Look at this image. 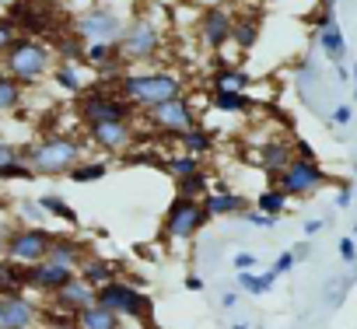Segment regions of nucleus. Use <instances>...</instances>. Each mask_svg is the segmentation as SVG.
I'll list each match as a JSON object with an SVG mask.
<instances>
[{
	"label": "nucleus",
	"mask_w": 357,
	"mask_h": 329,
	"mask_svg": "<svg viewBox=\"0 0 357 329\" xmlns=\"http://www.w3.org/2000/svg\"><path fill=\"white\" fill-rule=\"evenodd\" d=\"M56 56H60V63H77V67H84V43L70 32V36H63V39L56 43Z\"/></svg>",
	"instance_id": "nucleus-36"
},
{
	"label": "nucleus",
	"mask_w": 357,
	"mask_h": 329,
	"mask_svg": "<svg viewBox=\"0 0 357 329\" xmlns=\"http://www.w3.org/2000/svg\"><path fill=\"white\" fill-rule=\"evenodd\" d=\"M183 287H186V291H193V294H200V291H204V277H197V273H190V277L183 280Z\"/></svg>",
	"instance_id": "nucleus-50"
},
{
	"label": "nucleus",
	"mask_w": 357,
	"mask_h": 329,
	"mask_svg": "<svg viewBox=\"0 0 357 329\" xmlns=\"http://www.w3.org/2000/svg\"><path fill=\"white\" fill-rule=\"evenodd\" d=\"M291 158H294V140H287V137H266L259 144V151H256V164L270 179H277L287 169Z\"/></svg>",
	"instance_id": "nucleus-17"
},
{
	"label": "nucleus",
	"mask_w": 357,
	"mask_h": 329,
	"mask_svg": "<svg viewBox=\"0 0 357 329\" xmlns=\"http://www.w3.org/2000/svg\"><path fill=\"white\" fill-rule=\"evenodd\" d=\"M22 158L29 161L36 179H60L70 176L74 164L88 158V140L74 133H43L39 140L22 147Z\"/></svg>",
	"instance_id": "nucleus-1"
},
{
	"label": "nucleus",
	"mask_w": 357,
	"mask_h": 329,
	"mask_svg": "<svg viewBox=\"0 0 357 329\" xmlns=\"http://www.w3.org/2000/svg\"><path fill=\"white\" fill-rule=\"evenodd\" d=\"M74 112H77V119H81L84 126H91V123H109V119L133 123V119L140 116V109H137L133 102H126L116 88H105L102 81H95L91 88H84V91L77 95Z\"/></svg>",
	"instance_id": "nucleus-4"
},
{
	"label": "nucleus",
	"mask_w": 357,
	"mask_h": 329,
	"mask_svg": "<svg viewBox=\"0 0 357 329\" xmlns=\"http://www.w3.org/2000/svg\"><path fill=\"white\" fill-rule=\"evenodd\" d=\"M350 119H354V105L340 102V105L333 109V126H350Z\"/></svg>",
	"instance_id": "nucleus-44"
},
{
	"label": "nucleus",
	"mask_w": 357,
	"mask_h": 329,
	"mask_svg": "<svg viewBox=\"0 0 357 329\" xmlns=\"http://www.w3.org/2000/svg\"><path fill=\"white\" fill-rule=\"evenodd\" d=\"M119 263H112V259H105V256H88L81 266H77V277L84 280V284H91V287H102V284H109V280H116L119 277Z\"/></svg>",
	"instance_id": "nucleus-21"
},
{
	"label": "nucleus",
	"mask_w": 357,
	"mask_h": 329,
	"mask_svg": "<svg viewBox=\"0 0 357 329\" xmlns=\"http://www.w3.org/2000/svg\"><path fill=\"white\" fill-rule=\"evenodd\" d=\"M175 193H178V197L204 200V197L211 193V172L200 169V172H193V176H186V179H178V183H175Z\"/></svg>",
	"instance_id": "nucleus-33"
},
{
	"label": "nucleus",
	"mask_w": 357,
	"mask_h": 329,
	"mask_svg": "<svg viewBox=\"0 0 357 329\" xmlns=\"http://www.w3.org/2000/svg\"><path fill=\"white\" fill-rule=\"evenodd\" d=\"M32 179H36V172L29 169V161H25V158L11 161L8 169H0V183H32Z\"/></svg>",
	"instance_id": "nucleus-38"
},
{
	"label": "nucleus",
	"mask_w": 357,
	"mask_h": 329,
	"mask_svg": "<svg viewBox=\"0 0 357 329\" xmlns=\"http://www.w3.org/2000/svg\"><path fill=\"white\" fill-rule=\"evenodd\" d=\"M11 231H15V221H8V217H0V256H4V245H8Z\"/></svg>",
	"instance_id": "nucleus-48"
},
{
	"label": "nucleus",
	"mask_w": 357,
	"mask_h": 329,
	"mask_svg": "<svg viewBox=\"0 0 357 329\" xmlns=\"http://www.w3.org/2000/svg\"><path fill=\"white\" fill-rule=\"evenodd\" d=\"M231 25H235V15L218 4V8H204L197 15V36H200V46L207 53H221L225 46H231Z\"/></svg>",
	"instance_id": "nucleus-14"
},
{
	"label": "nucleus",
	"mask_w": 357,
	"mask_h": 329,
	"mask_svg": "<svg viewBox=\"0 0 357 329\" xmlns=\"http://www.w3.org/2000/svg\"><path fill=\"white\" fill-rule=\"evenodd\" d=\"M88 305H95V287L84 284L81 277H74L67 287H60L56 294H50V308L67 312V315H77V312L88 308Z\"/></svg>",
	"instance_id": "nucleus-20"
},
{
	"label": "nucleus",
	"mask_w": 357,
	"mask_h": 329,
	"mask_svg": "<svg viewBox=\"0 0 357 329\" xmlns=\"http://www.w3.org/2000/svg\"><path fill=\"white\" fill-rule=\"evenodd\" d=\"M350 204H354V186H350V183H340V190H336V207L347 211Z\"/></svg>",
	"instance_id": "nucleus-46"
},
{
	"label": "nucleus",
	"mask_w": 357,
	"mask_h": 329,
	"mask_svg": "<svg viewBox=\"0 0 357 329\" xmlns=\"http://www.w3.org/2000/svg\"><path fill=\"white\" fill-rule=\"evenodd\" d=\"M50 329H77V326H74V322H70V326H50Z\"/></svg>",
	"instance_id": "nucleus-56"
},
{
	"label": "nucleus",
	"mask_w": 357,
	"mask_h": 329,
	"mask_svg": "<svg viewBox=\"0 0 357 329\" xmlns=\"http://www.w3.org/2000/svg\"><path fill=\"white\" fill-rule=\"evenodd\" d=\"M36 200H39V207L46 211V217H50V221H63L67 228H77V224H81L77 211H74V207H70V204H67L60 193H39Z\"/></svg>",
	"instance_id": "nucleus-27"
},
{
	"label": "nucleus",
	"mask_w": 357,
	"mask_h": 329,
	"mask_svg": "<svg viewBox=\"0 0 357 329\" xmlns=\"http://www.w3.org/2000/svg\"><path fill=\"white\" fill-rule=\"evenodd\" d=\"M231 266H235V273L238 270H256V252H235L231 256Z\"/></svg>",
	"instance_id": "nucleus-45"
},
{
	"label": "nucleus",
	"mask_w": 357,
	"mask_h": 329,
	"mask_svg": "<svg viewBox=\"0 0 357 329\" xmlns=\"http://www.w3.org/2000/svg\"><path fill=\"white\" fill-rule=\"evenodd\" d=\"M350 84H354V95H357V60L350 63Z\"/></svg>",
	"instance_id": "nucleus-54"
},
{
	"label": "nucleus",
	"mask_w": 357,
	"mask_h": 329,
	"mask_svg": "<svg viewBox=\"0 0 357 329\" xmlns=\"http://www.w3.org/2000/svg\"><path fill=\"white\" fill-rule=\"evenodd\" d=\"M22 158V144H15V140H8V137H0V169H8L11 161H18Z\"/></svg>",
	"instance_id": "nucleus-39"
},
{
	"label": "nucleus",
	"mask_w": 357,
	"mask_h": 329,
	"mask_svg": "<svg viewBox=\"0 0 357 329\" xmlns=\"http://www.w3.org/2000/svg\"><path fill=\"white\" fill-rule=\"evenodd\" d=\"M161 49H165V32H161L158 22H151L144 15L126 22L123 39H119V53L130 67H151Z\"/></svg>",
	"instance_id": "nucleus-6"
},
{
	"label": "nucleus",
	"mask_w": 357,
	"mask_h": 329,
	"mask_svg": "<svg viewBox=\"0 0 357 329\" xmlns=\"http://www.w3.org/2000/svg\"><path fill=\"white\" fill-rule=\"evenodd\" d=\"M123 29H126V18L116 8H105V4H95V8L81 11L70 22V32L84 46H91V43H119L123 39Z\"/></svg>",
	"instance_id": "nucleus-9"
},
{
	"label": "nucleus",
	"mask_w": 357,
	"mask_h": 329,
	"mask_svg": "<svg viewBox=\"0 0 357 329\" xmlns=\"http://www.w3.org/2000/svg\"><path fill=\"white\" fill-rule=\"evenodd\" d=\"M161 169L178 183V179H186V176L200 172V169H204V161H200V158H193V154H186V151H175V154H168V158L161 161Z\"/></svg>",
	"instance_id": "nucleus-31"
},
{
	"label": "nucleus",
	"mask_w": 357,
	"mask_h": 329,
	"mask_svg": "<svg viewBox=\"0 0 357 329\" xmlns=\"http://www.w3.org/2000/svg\"><path fill=\"white\" fill-rule=\"evenodd\" d=\"M84 140L88 147L102 151L105 158H116V154H126L137 140L133 133V123H123V119H109V123H91L84 126Z\"/></svg>",
	"instance_id": "nucleus-12"
},
{
	"label": "nucleus",
	"mask_w": 357,
	"mask_h": 329,
	"mask_svg": "<svg viewBox=\"0 0 357 329\" xmlns=\"http://www.w3.org/2000/svg\"><path fill=\"white\" fill-rule=\"evenodd\" d=\"M259 36H263V18L259 15H235V25H231V46L235 49H242V53L256 49Z\"/></svg>",
	"instance_id": "nucleus-22"
},
{
	"label": "nucleus",
	"mask_w": 357,
	"mask_h": 329,
	"mask_svg": "<svg viewBox=\"0 0 357 329\" xmlns=\"http://www.w3.org/2000/svg\"><path fill=\"white\" fill-rule=\"evenodd\" d=\"M50 74H53L56 88H60V91H67V95H74V98L88 88V81L81 77V67H77V63H53V70H50Z\"/></svg>",
	"instance_id": "nucleus-30"
},
{
	"label": "nucleus",
	"mask_w": 357,
	"mask_h": 329,
	"mask_svg": "<svg viewBox=\"0 0 357 329\" xmlns=\"http://www.w3.org/2000/svg\"><path fill=\"white\" fill-rule=\"evenodd\" d=\"M287 193H280L277 186H270V190H259L256 193V211H263V214H270V217H284V211H287Z\"/></svg>",
	"instance_id": "nucleus-34"
},
{
	"label": "nucleus",
	"mask_w": 357,
	"mask_h": 329,
	"mask_svg": "<svg viewBox=\"0 0 357 329\" xmlns=\"http://www.w3.org/2000/svg\"><path fill=\"white\" fill-rule=\"evenodd\" d=\"M25 284H22V266H15L11 259L0 256V298H11V294H22Z\"/></svg>",
	"instance_id": "nucleus-35"
},
{
	"label": "nucleus",
	"mask_w": 357,
	"mask_h": 329,
	"mask_svg": "<svg viewBox=\"0 0 357 329\" xmlns=\"http://www.w3.org/2000/svg\"><path fill=\"white\" fill-rule=\"evenodd\" d=\"M354 235H357V221H354Z\"/></svg>",
	"instance_id": "nucleus-57"
},
{
	"label": "nucleus",
	"mask_w": 357,
	"mask_h": 329,
	"mask_svg": "<svg viewBox=\"0 0 357 329\" xmlns=\"http://www.w3.org/2000/svg\"><path fill=\"white\" fill-rule=\"evenodd\" d=\"M88 256H91V245H88L84 238H77V235H70V231H53V242H50L46 259H53V263H60V266L77 270Z\"/></svg>",
	"instance_id": "nucleus-19"
},
{
	"label": "nucleus",
	"mask_w": 357,
	"mask_h": 329,
	"mask_svg": "<svg viewBox=\"0 0 357 329\" xmlns=\"http://www.w3.org/2000/svg\"><path fill=\"white\" fill-rule=\"evenodd\" d=\"M147 123H151L158 133H168V137L175 140L178 133H186L190 126H197L200 116H197V109H193V102H190L186 95H178V98H172V102H161V105L147 109Z\"/></svg>",
	"instance_id": "nucleus-11"
},
{
	"label": "nucleus",
	"mask_w": 357,
	"mask_h": 329,
	"mask_svg": "<svg viewBox=\"0 0 357 329\" xmlns=\"http://www.w3.org/2000/svg\"><path fill=\"white\" fill-rule=\"evenodd\" d=\"M39 308L32 301V294H11V298H0V319H4V329H36L39 326Z\"/></svg>",
	"instance_id": "nucleus-15"
},
{
	"label": "nucleus",
	"mask_w": 357,
	"mask_h": 329,
	"mask_svg": "<svg viewBox=\"0 0 357 329\" xmlns=\"http://www.w3.org/2000/svg\"><path fill=\"white\" fill-rule=\"evenodd\" d=\"M336 249H340V259H343V263H357V238H354V235H343V238L336 242Z\"/></svg>",
	"instance_id": "nucleus-41"
},
{
	"label": "nucleus",
	"mask_w": 357,
	"mask_h": 329,
	"mask_svg": "<svg viewBox=\"0 0 357 329\" xmlns=\"http://www.w3.org/2000/svg\"><path fill=\"white\" fill-rule=\"evenodd\" d=\"M15 36H18V29H15V22L4 15V18H0V53H4V49L15 43Z\"/></svg>",
	"instance_id": "nucleus-42"
},
{
	"label": "nucleus",
	"mask_w": 357,
	"mask_h": 329,
	"mask_svg": "<svg viewBox=\"0 0 357 329\" xmlns=\"http://www.w3.org/2000/svg\"><path fill=\"white\" fill-rule=\"evenodd\" d=\"M329 183V172L319 164V158H291V164L273 179V186L280 193H287V200H308L315 197L322 186Z\"/></svg>",
	"instance_id": "nucleus-8"
},
{
	"label": "nucleus",
	"mask_w": 357,
	"mask_h": 329,
	"mask_svg": "<svg viewBox=\"0 0 357 329\" xmlns=\"http://www.w3.org/2000/svg\"><path fill=\"white\" fill-rule=\"evenodd\" d=\"M95 301L105 305L109 312H116L119 319H133L137 326H151L154 322V298L140 287H133L130 280L116 277L102 287H95Z\"/></svg>",
	"instance_id": "nucleus-5"
},
{
	"label": "nucleus",
	"mask_w": 357,
	"mask_h": 329,
	"mask_svg": "<svg viewBox=\"0 0 357 329\" xmlns=\"http://www.w3.org/2000/svg\"><path fill=\"white\" fill-rule=\"evenodd\" d=\"M322 228H326V221H322V217H308V221H305V228H301V231H305V235H308V238H312V235H319V231H322Z\"/></svg>",
	"instance_id": "nucleus-49"
},
{
	"label": "nucleus",
	"mask_w": 357,
	"mask_h": 329,
	"mask_svg": "<svg viewBox=\"0 0 357 329\" xmlns=\"http://www.w3.org/2000/svg\"><path fill=\"white\" fill-rule=\"evenodd\" d=\"M235 305H238V291H225V294H221V308H225V312H231Z\"/></svg>",
	"instance_id": "nucleus-52"
},
{
	"label": "nucleus",
	"mask_w": 357,
	"mask_h": 329,
	"mask_svg": "<svg viewBox=\"0 0 357 329\" xmlns=\"http://www.w3.org/2000/svg\"><path fill=\"white\" fill-rule=\"evenodd\" d=\"M259 277H263V284H266V287H270V291H273V284H277V280H280V277H277V273H273V266H270V270H263V273H259Z\"/></svg>",
	"instance_id": "nucleus-53"
},
{
	"label": "nucleus",
	"mask_w": 357,
	"mask_h": 329,
	"mask_svg": "<svg viewBox=\"0 0 357 329\" xmlns=\"http://www.w3.org/2000/svg\"><path fill=\"white\" fill-rule=\"evenodd\" d=\"M50 242H53V231L46 224H15V231L4 245V259H11L15 266L43 263L50 252Z\"/></svg>",
	"instance_id": "nucleus-10"
},
{
	"label": "nucleus",
	"mask_w": 357,
	"mask_h": 329,
	"mask_svg": "<svg viewBox=\"0 0 357 329\" xmlns=\"http://www.w3.org/2000/svg\"><path fill=\"white\" fill-rule=\"evenodd\" d=\"M294 266H298V263H294V256H291V249H284V252H280V256L273 259V273H277V277H287V273H291Z\"/></svg>",
	"instance_id": "nucleus-43"
},
{
	"label": "nucleus",
	"mask_w": 357,
	"mask_h": 329,
	"mask_svg": "<svg viewBox=\"0 0 357 329\" xmlns=\"http://www.w3.org/2000/svg\"><path fill=\"white\" fill-rule=\"evenodd\" d=\"M11 214H15V224H46V221H50L36 197H22V200H15V204H11Z\"/></svg>",
	"instance_id": "nucleus-32"
},
{
	"label": "nucleus",
	"mask_w": 357,
	"mask_h": 329,
	"mask_svg": "<svg viewBox=\"0 0 357 329\" xmlns=\"http://www.w3.org/2000/svg\"><path fill=\"white\" fill-rule=\"evenodd\" d=\"M211 224V214L204 207V200H193V197H172V204L165 207V217H161V231L168 242H193L204 228Z\"/></svg>",
	"instance_id": "nucleus-7"
},
{
	"label": "nucleus",
	"mask_w": 357,
	"mask_h": 329,
	"mask_svg": "<svg viewBox=\"0 0 357 329\" xmlns=\"http://www.w3.org/2000/svg\"><path fill=\"white\" fill-rule=\"evenodd\" d=\"M211 109H218V112H225V116H238V112L256 109V102H252L245 91H214V88H211Z\"/></svg>",
	"instance_id": "nucleus-28"
},
{
	"label": "nucleus",
	"mask_w": 357,
	"mask_h": 329,
	"mask_svg": "<svg viewBox=\"0 0 357 329\" xmlns=\"http://www.w3.org/2000/svg\"><path fill=\"white\" fill-rule=\"evenodd\" d=\"M319 49H322V56L336 67V63H347V39H343V29H340V22H336V15H333V4L326 8V15L319 18Z\"/></svg>",
	"instance_id": "nucleus-18"
},
{
	"label": "nucleus",
	"mask_w": 357,
	"mask_h": 329,
	"mask_svg": "<svg viewBox=\"0 0 357 329\" xmlns=\"http://www.w3.org/2000/svg\"><path fill=\"white\" fill-rule=\"evenodd\" d=\"M242 217H245V224H252V228H277V221H280V217H270V214H263V211H256V207H249Z\"/></svg>",
	"instance_id": "nucleus-40"
},
{
	"label": "nucleus",
	"mask_w": 357,
	"mask_h": 329,
	"mask_svg": "<svg viewBox=\"0 0 357 329\" xmlns=\"http://www.w3.org/2000/svg\"><path fill=\"white\" fill-rule=\"evenodd\" d=\"M53 60H56V53H53L50 43L32 39V36H15V43L0 53V70L11 74L29 91L53 70Z\"/></svg>",
	"instance_id": "nucleus-3"
},
{
	"label": "nucleus",
	"mask_w": 357,
	"mask_h": 329,
	"mask_svg": "<svg viewBox=\"0 0 357 329\" xmlns=\"http://www.w3.org/2000/svg\"><path fill=\"white\" fill-rule=\"evenodd\" d=\"M77 277V270L70 266H60L53 259H43V263H32V266H22V284H25V294H56L60 287H67L70 280Z\"/></svg>",
	"instance_id": "nucleus-13"
},
{
	"label": "nucleus",
	"mask_w": 357,
	"mask_h": 329,
	"mask_svg": "<svg viewBox=\"0 0 357 329\" xmlns=\"http://www.w3.org/2000/svg\"><path fill=\"white\" fill-rule=\"evenodd\" d=\"M235 284H238V291H242V294H252V298L270 294V287L263 284V277H259L256 270H238V273H235Z\"/></svg>",
	"instance_id": "nucleus-37"
},
{
	"label": "nucleus",
	"mask_w": 357,
	"mask_h": 329,
	"mask_svg": "<svg viewBox=\"0 0 357 329\" xmlns=\"http://www.w3.org/2000/svg\"><path fill=\"white\" fill-rule=\"evenodd\" d=\"M249 84H252L249 70L231 67V63H225V60H214V74H211V88H214V91H245Z\"/></svg>",
	"instance_id": "nucleus-23"
},
{
	"label": "nucleus",
	"mask_w": 357,
	"mask_h": 329,
	"mask_svg": "<svg viewBox=\"0 0 357 329\" xmlns=\"http://www.w3.org/2000/svg\"><path fill=\"white\" fill-rule=\"evenodd\" d=\"M74 326L77 329H123V319L116 315V312H109L105 305H88V308H81L77 315H74Z\"/></svg>",
	"instance_id": "nucleus-25"
},
{
	"label": "nucleus",
	"mask_w": 357,
	"mask_h": 329,
	"mask_svg": "<svg viewBox=\"0 0 357 329\" xmlns=\"http://www.w3.org/2000/svg\"><path fill=\"white\" fill-rule=\"evenodd\" d=\"M22 105H25V88H22L11 74L0 70V119H4V116H15Z\"/></svg>",
	"instance_id": "nucleus-29"
},
{
	"label": "nucleus",
	"mask_w": 357,
	"mask_h": 329,
	"mask_svg": "<svg viewBox=\"0 0 357 329\" xmlns=\"http://www.w3.org/2000/svg\"><path fill=\"white\" fill-rule=\"evenodd\" d=\"M294 154H298V158H315V151H312L308 140H294Z\"/></svg>",
	"instance_id": "nucleus-51"
},
{
	"label": "nucleus",
	"mask_w": 357,
	"mask_h": 329,
	"mask_svg": "<svg viewBox=\"0 0 357 329\" xmlns=\"http://www.w3.org/2000/svg\"><path fill=\"white\" fill-rule=\"evenodd\" d=\"M116 91L126 102H133L137 109L147 112V109H154L161 102H172L178 95H186V81H183V74H178V70H168V67L151 63V67H130L119 77Z\"/></svg>",
	"instance_id": "nucleus-2"
},
{
	"label": "nucleus",
	"mask_w": 357,
	"mask_h": 329,
	"mask_svg": "<svg viewBox=\"0 0 357 329\" xmlns=\"http://www.w3.org/2000/svg\"><path fill=\"white\" fill-rule=\"evenodd\" d=\"M291 256H294V263L312 259V242H298V245H291Z\"/></svg>",
	"instance_id": "nucleus-47"
},
{
	"label": "nucleus",
	"mask_w": 357,
	"mask_h": 329,
	"mask_svg": "<svg viewBox=\"0 0 357 329\" xmlns=\"http://www.w3.org/2000/svg\"><path fill=\"white\" fill-rule=\"evenodd\" d=\"M204 207H207V214H211V221H214V217H242L252 204H249L245 193L231 190L228 183H218V186H211V193L204 197Z\"/></svg>",
	"instance_id": "nucleus-16"
},
{
	"label": "nucleus",
	"mask_w": 357,
	"mask_h": 329,
	"mask_svg": "<svg viewBox=\"0 0 357 329\" xmlns=\"http://www.w3.org/2000/svg\"><path fill=\"white\" fill-rule=\"evenodd\" d=\"M175 144H178V151H186V154H193V158H200V161H204V158L214 151V144H218V140H214V133H211L207 126H200V123H197V126H190L186 133H178V137H175Z\"/></svg>",
	"instance_id": "nucleus-24"
},
{
	"label": "nucleus",
	"mask_w": 357,
	"mask_h": 329,
	"mask_svg": "<svg viewBox=\"0 0 357 329\" xmlns=\"http://www.w3.org/2000/svg\"><path fill=\"white\" fill-rule=\"evenodd\" d=\"M109 172H112V161L102 154V158H84V161H77L67 179L77 183V186H91V183H102Z\"/></svg>",
	"instance_id": "nucleus-26"
},
{
	"label": "nucleus",
	"mask_w": 357,
	"mask_h": 329,
	"mask_svg": "<svg viewBox=\"0 0 357 329\" xmlns=\"http://www.w3.org/2000/svg\"><path fill=\"white\" fill-rule=\"evenodd\" d=\"M231 329H252V326H249V322H235Z\"/></svg>",
	"instance_id": "nucleus-55"
}]
</instances>
